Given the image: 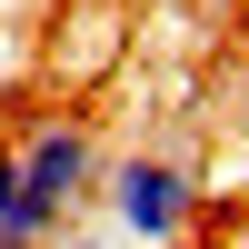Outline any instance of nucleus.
<instances>
[{
    "instance_id": "f257e3e1",
    "label": "nucleus",
    "mask_w": 249,
    "mask_h": 249,
    "mask_svg": "<svg viewBox=\"0 0 249 249\" xmlns=\"http://www.w3.org/2000/svg\"><path fill=\"white\" fill-rule=\"evenodd\" d=\"M10 160H20V219H30V239H40V249L70 230V219L100 199V179H110L100 130H90L80 110H40L30 130L10 140Z\"/></svg>"
},
{
    "instance_id": "f03ea898",
    "label": "nucleus",
    "mask_w": 249,
    "mask_h": 249,
    "mask_svg": "<svg viewBox=\"0 0 249 249\" xmlns=\"http://www.w3.org/2000/svg\"><path fill=\"white\" fill-rule=\"evenodd\" d=\"M100 210H110V230L130 249H170L179 230H190V210H199V179L179 170L170 150H130V160H110V179H100Z\"/></svg>"
},
{
    "instance_id": "7ed1b4c3",
    "label": "nucleus",
    "mask_w": 249,
    "mask_h": 249,
    "mask_svg": "<svg viewBox=\"0 0 249 249\" xmlns=\"http://www.w3.org/2000/svg\"><path fill=\"white\" fill-rule=\"evenodd\" d=\"M0 249H40L30 219H20V160H10V140H0Z\"/></svg>"
}]
</instances>
